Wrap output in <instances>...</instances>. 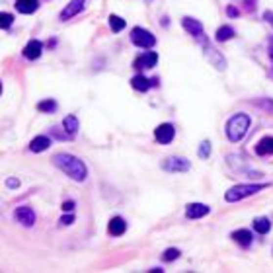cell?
Returning <instances> with one entry per match:
<instances>
[{
    "mask_svg": "<svg viewBox=\"0 0 273 273\" xmlns=\"http://www.w3.org/2000/svg\"><path fill=\"white\" fill-rule=\"evenodd\" d=\"M131 41L135 43L136 47H140V49H150V47L156 45V37L148 29L138 27V25L133 27V31H131Z\"/></svg>",
    "mask_w": 273,
    "mask_h": 273,
    "instance_id": "obj_6",
    "label": "cell"
},
{
    "mask_svg": "<svg viewBox=\"0 0 273 273\" xmlns=\"http://www.w3.org/2000/svg\"><path fill=\"white\" fill-rule=\"evenodd\" d=\"M158 84V80L156 78H146V76H142V74H136L131 78V86L138 90V92H146L148 88H152V86H156Z\"/></svg>",
    "mask_w": 273,
    "mask_h": 273,
    "instance_id": "obj_11",
    "label": "cell"
},
{
    "mask_svg": "<svg viewBox=\"0 0 273 273\" xmlns=\"http://www.w3.org/2000/svg\"><path fill=\"white\" fill-rule=\"evenodd\" d=\"M63 129L74 136L76 135V131H78V117H76V115H67V117L63 119Z\"/></svg>",
    "mask_w": 273,
    "mask_h": 273,
    "instance_id": "obj_20",
    "label": "cell"
},
{
    "mask_svg": "<svg viewBox=\"0 0 273 273\" xmlns=\"http://www.w3.org/2000/svg\"><path fill=\"white\" fill-rule=\"evenodd\" d=\"M268 53H270V57H272L273 61V37L270 39V43H268Z\"/></svg>",
    "mask_w": 273,
    "mask_h": 273,
    "instance_id": "obj_34",
    "label": "cell"
},
{
    "mask_svg": "<svg viewBox=\"0 0 273 273\" xmlns=\"http://www.w3.org/2000/svg\"><path fill=\"white\" fill-rule=\"evenodd\" d=\"M215 37H217V41H228V39L234 37V29H232L230 25H223V27L217 29Z\"/></svg>",
    "mask_w": 273,
    "mask_h": 273,
    "instance_id": "obj_21",
    "label": "cell"
},
{
    "mask_svg": "<svg viewBox=\"0 0 273 273\" xmlns=\"http://www.w3.org/2000/svg\"><path fill=\"white\" fill-rule=\"evenodd\" d=\"M162 170L170 172V174H183V172L191 170V162L183 156H170L162 162Z\"/></svg>",
    "mask_w": 273,
    "mask_h": 273,
    "instance_id": "obj_5",
    "label": "cell"
},
{
    "mask_svg": "<svg viewBox=\"0 0 273 273\" xmlns=\"http://www.w3.org/2000/svg\"><path fill=\"white\" fill-rule=\"evenodd\" d=\"M156 63H158V55L154 51H146L135 61V68H152L156 67Z\"/></svg>",
    "mask_w": 273,
    "mask_h": 273,
    "instance_id": "obj_12",
    "label": "cell"
},
{
    "mask_svg": "<svg viewBox=\"0 0 273 273\" xmlns=\"http://www.w3.org/2000/svg\"><path fill=\"white\" fill-rule=\"evenodd\" d=\"M61 225H65V227H68V225H72L74 223V215H65V217H61V221H59Z\"/></svg>",
    "mask_w": 273,
    "mask_h": 273,
    "instance_id": "obj_31",
    "label": "cell"
},
{
    "mask_svg": "<svg viewBox=\"0 0 273 273\" xmlns=\"http://www.w3.org/2000/svg\"><path fill=\"white\" fill-rule=\"evenodd\" d=\"M108 20H110V25H112V31H114V33H119V31L125 27V23H127L123 18H119V16H115V14H110Z\"/></svg>",
    "mask_w": 273,
    "mask_h": 273,
    "instance_id": "obj_22",
    "label": "cell"
},
{
    "mask_svg": "<svg viewBox=\"0 0 273 273\" xmlns=\"http://www.w3.org/2000/svg\"><path fill=\"white\" fill-rule=\"evenodd\" d=\"M264 20H268V22H270V23L273 25V12H270V10H268V12L264 14Z\"/></svg>",
    "mask_w": 273,
    "mask_h": 273,
    "instance_id": "obj_33",
    "label": "cell"
},
{
    "mask_svg": "<svg viewBox=\"0 0 273 273\" xmlns=\"http://www.w3.org/2000/svg\"><path fill=\"white\" fill-rule=\"evenodd\" d=\"M182 27L207 51V49H211V43H209V39H207V35H205V29H203V23L199 22V20H195V18H182Z\"/></svg>",
    "mask_w": 273,
    "mask_h": 273,
    "instance_id": "obj_4",
    "label": "cell"
},
{
    "mask_svg": "<svg viewBox=\"0 0 273 273\" xmlns=\"http://www.w3.org/2000/svg\"><path fill=\"white\" fill-rule=\"evenodd\" d=\"M61 209H63L65 213H72V211H74V201H65V203L61 205Z\"/></svg>",
    "mask_w": 273,
    "mask_h": 273,
    "instance_id": "obj_30",
    "label": "cell"
},
{
    "mask_svg": "<svg viewBox=\"0 0 273 273\" xmlns=\"http://www.w3.org/2000/svg\"><path fill=\"white\" fill-rule=\"evenodd\" d=\"M6 187L8 189H18L20 187V180L18 178H6Z\"/></svg>",
    "mask_w": 273,
    "mask_h": 273,
    "instance_id": "obj_29",
    "label": "cell"
},
{
    "mask_svg": "<svg viewBox=\"0 0 273 273\" xmlns=\"http://www.w3.org/2000/svg\"><path fill=\"white\" fill-rule=\"evenodd\" d=\"M39 8V0H16V10L20 14H33Z\"/></svg>",
    "mask_w": 273,
    "mask_h": 273,
    "instance_id": "obj_18",
    "label": "cell"
},
{
    "mask_svg": "<svg viewBox=\"0 0 273 273\" xmlns=\"http://www.w3.org/2000/svg\"><path fill=\"white\" fill-rule=\"evenodd\" d=\"M12 22H14V16L12 14H8V12H2L0 14V27L2 29H8L12 25Z\"/></svg>",
    "mask_w": 273,
    "mask_h": 273,
    "instance_id": "obj_26",
    "label": "cell"
},
{
    "mask_svg": "<svg viewBox=\"0 0 273 273\" xmlns=\"http://www.w3.org/2000/svg\"><path fill=\"white\" fill-rule=\"evenodd\" d=\"M197 154H199V158L207 160V158L211 156V142H209V140H203L201 146H199V150H197Z\"/></svg>",
    "mask_w": 273,
    "mask_h": 273,
    "instance_id": "obj_24",
    "label": "cell"
},
{
    "mask_svg": "<svg viewBox=\"0 0 273 273\" xmlns=\"http://www.w3.org/2000/svg\"><path fill=\"white\" fill-rule=\"evenodd\" d=\"M254 230L260 232V234H268V232L272 230L270 219H268V217H258V219H254Z\"/></svg>",
    "mask_w": 273,
    "mask_h": 273,
    "instance_id": "obj_19",
    "label": "cell"
},
{
    "mask_svg": "<svg viewBox=\"0 0 273 273\" xmlns=\"http://www.w3.org/2000/svg\"><path fill=\"white\" fill-rule=\"evenodd\" d=\"M227 14H228V16H230V18H236V16H238V10H236V8H232V6H230V8H227Z\"/></svg>",
    "mask_w": 273,
    "mask_h": 273,
    "instance_id": "obj_32",
    "label": "cell"
},
{
    "mask_svg": "<svg viewBox=\"0 0 273 273\" xmlns=\"http://www.w3.org/2000/svg\"><path fill=\"white\" fill-rule=\"evenodd\" d=\"M84 2H86V0H70V2L67 4V8L61 12V20L67 22V20L74 18L76 14H80V12L84 10Z\"/></svg>",
    "mask_w": 273,
    "mask_h": 273,
    "instance_id": "obj_10",
    "label": "cell"
},
{
    "mask_svg": "<svg viewBox=\"0 0 273 273\" xmlns=\"http://www.w3.org/2000/svg\"><path fill=\"white\" fill-rule=\"evenodd\" d=\"M57 108H59V106H57L55 100H43V102L37 104V110H39L41 114H55Z\"/></svg>",
    "mask_w": 273,
    "mask_h": 273,
    "instance_id": "obj_23",
    "label": "cell"
},
{
    "mask_svg": "<svg viewBox=\"0 0 273 273\" xmlns=\"http://www.w3.org/2000/svg\"><path fill=\"white\" fill-rule=\"evenodd\" d=\"M254 104H256L258 108H262V110H266V112L273 114V100H270V98H266V100H256Z\"/></svg>",
    "mask_w": 273,
    "mask_h": 273,
    "instance_id": "obj_27",
    "label": "cell"
},
{
    "mask_svg": "<svg viewBox=\"0 0 273 273\" xmlns=\"http://www.w3.org/2000/svg\"><path fill=\"white\" fill-rule=\"evenodd\" d=\"M180 254H182V252H180L178 248H168V250L162 254V260H164V262H174V260L180 258Z\"/></svg>",
    "mask_w": 273,
    "mask_h": 273,
    "instance_id": "obj_25",
    "label": "cell"
},
{
    "mask_svg": "<svg viewBox=\"0 0 273 273\" xmlns=\"http://www.w3.org/2000/svg\"><path fill=\"white\" fill-rule=\"evenodd\" d=\"M14 217H16V221L20 223V225H23V227H33L35 225V211L31 209V207H27V205H22V207H18L16 211H14Z\"/></svg>",
    "mask_w": 273,
    "mask_h": 273,
    "instance_id": "obj_7",
    "label": "cell"
},
{
    "mask_svg": "<svg viewBox=\"0 0 273 273\" xmlns=\"http://www.w3.org/2000/svg\"><path fill=\"white\" fill-rule=\"evenodd\" d=\"M232 240L236 244H240L242 248H248L252 244V240H254V236H252V232L248 228H240V230H234L232 232Z\"/></svg>",
    "mask_w": 273,
    "mask_h": 273,
    "instance_id": "obj_15",
    "label": "cell"
},
{
    "mask_svg": "<svg viewBox=\"0 0 273 273\" xmlns=\"http://www.w3.org/2000/svg\"><path fill=\"white\" fill-rule=\"evenodd\" d=\"M125 230H127V223L121 217H114L108 225V232L112 236H121V234H125Z\"/></svg>",
    "mask_w": 273,
    "mask_h": 273,
    "instance_id": "obj_14",
    "label": "cell"
},
{
    "mask_svg": "<svg viewBox=\"0 0 273 273\" xmlns=\"http://www.w3.org/2000/svg\"><path fill=\"white\" fill-rule=\"evenodd\" d=\"M53 164H55L59 170H63V172H65L70 180H74V182H84L86 176H88L86 164H84L80 158H76V156H72V154H68V152H59V154H55V156H53Z\"/></svg>",
    "mask_w": 273,
    "mask_h": 273,
    "instance_id": "obj_1",
    "label": "cell"
},
{
    "mask_svg": "<svg viewBox=\"0 0 273 273\" xmlns=\"http://www.w3.org/2000/svg\"><path fill=\"white\" fill-rule=\"evenodd\" d=\"M176 136V129L172 123H160L156 129H154V138L160 142V144H168L172 142Z\"/></svg>",
    "mask_w": 273,
    "mask_h": 273,
    "instance_id": "obj_8",
    "label": "cell"
},
{
    "mask_svg": "<svg viewBox=\"0 0 273 273\" xmlns=\"http://www.w3.org/2000/svg\"><path fill=\"white\" fill-rule=\"evenodd\" d=\"M49 146H51V138L47 135L35 136V138H31V142H29V150H31V152H43V150H47Z\"/></svg>",
    "mask_w": 273,
    "mask_h": 273,
    "instance_id": "obj_16",
    "label": "cell"
},
{
    "mask_svg": "<svg viewBox=\"0 0 273 273\" xmlns=\"http://www.w3.org/2000/svg\"><path fill=\"white\" fill-rule=\"evenodd\" d=\"M51 135L57 136V138H61V140H70V138H72V135H70V133H67V131H63V133H61V131H59V127H53V129H51Z\"/></svg>",
    "mask_w": 273,
    "mask_h": 273,
    "instance_id": "obj_28",
    "label": "cell"
},
{
    "mask_svg": "<svg viewBox=\"0 0 273 273\" xmlns=\"http://www.w3.org/2000/svg\"><path fill=\"white\" fill-rule=\"evenodd\" d=\"M211 213V207L205 205V203H189L185 207V217L187 219H201V217H207Z\"/></svg>",
    "mask_w": 273,
    "mask_h": 273,
    "instance_id": "obj_9",
    "label": "cell"
},
{
    "mask_svg": "<svg viewBox=\"0 0 273 273\" xmlns=\"http://www.w3.org/2000/svg\"><path fill=\"white\" fill-rule=\"evenodd\" d=\"M41 51H43L41 41L33 39V41H29V43L25 45V49H23V57H25V59H29V61H35V59H39V57H41Z\"/></svg>",
    "mask_w": 273,
    "mask_h": 273,
    "instance_id": "obj_13",
    "label": "cell"
},
{
    "mask_svg": "<svg viewBox=\"0 0 273 273\" xmlns=\"http://www.w3.org/2000/svg\"><path fill=\"white\" fill-rule=\"evenodd\" d=\"M256 154L258 156H272L273 154V136H264L256 144Z\"/></svg>",
    "mask_w": 273,
    "mask_h": 273,
    "instance_id": "obj_17",
    "label": "cell"
},
{
    "mask_svg": "<svg viewBox=\"0 0 273 273\" xmlns=\"http://www.w3.org/2000/svg\"><path fill=\"white\" fill-rule=\"evenodd\" d=\"M250 123H252V119H250V115H246V114H236V115H232V117L228 119V123H227V136H228V140H230V142H240V140L246 136V133H248Z\"/></svg>",
    "mask_w": 273,
    "mask_h": 273,
    "instance_id": "obj_2",
    "label": "cell"
},
{
    "mask_svg": "<svg viewBox=\"0 0 273 273\" xmlns=\"http://www.w3.org/2000/svg\"><path fill=\"white\" fill-rule=\"evenodd\" d=\"M266 187H270V183H240V185L230 187L225 193V199L228 203H236V201H240L244 197H250V195H254V193H258V191H262Z\"/></svg>",
    "mask_w": 273,
    "mask_h": 273,
    "instance_id": "obj_3",
    "label": "cell"
}]
</instances>
